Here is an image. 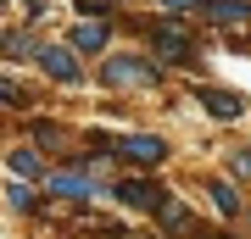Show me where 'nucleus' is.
<instances>
[{"label": "nucleus", "mask_w": 251, "mask_h": 239, "mask_svg": "<svg viewBox=\"0 0 251 239\" xmlns=\"http://www.w3.org/2000/svg\"><path fill=\"white\" fill-rule=\"evenodd\" d=\"M151 78H156V67H151V62H140V56H112V62L100 67V84H112V89L151 84Z\"/></svg>", "instance_id": "obj_1"}, {"label": "nucleus", "mask_w": 251, "mask_h": 239, "mask_svg": "<svg viewBox=\"0 0 251 239\" xmlns=\"http://www.w3.org/2000/svg\"><path fill=\"white\" fill-rule=\"evenodd\" d=\"M39 67H45L56 84H78L84 78V72H78V56H73L67 44H39Z\"/></svg>", "instance_id": "obj_2"}, {"label": "nucleus", "mask_w": 251, "mask_h": 239, "mask_svg": "<svg viewBox=\"0 0 251 239\" xmlns=\"http://www.w3.org/2000/svg\"><path fill=\"white\" fill-rule=\"evenodd\" d=\"M117 156H128V161H145V167H156L162 156H168V145L151 139V133H128V139H117Z\"/></svg>", "instance_id": "obj_3"}, {"label": "nucleus", "mask_w": 251, "mask_h": 239, "mask_svg": "<svg viewBox=\"0 0 251 239\" xmlns=\"http://www.w3.org/2000/svg\"><path fill=\"white\" fill-rule=\"evenodd\" d=\"M117 200L134 206V212H162V206H168V195H162L156 184H134V178H128V184H117Z\"/></svg>", "instance_id": "obj_4"}, {"label": "nucleus", "mask_w": 251, "mask_h": 239, "mask_svg": "<svg viewBox=\"0 0 251 239\" xmlns=\"http://www.w3.org/2000/svg\"><path fill=\"white\" fill-rule=\"evenodd\" d=\"M100 44H106V22L84 17L78 28H73V50H100Z\"/></svg>", "instance_id": "obj_5"}, {"label": "nucleus", "mask_w": 251, "mask_h": 239, "mask_svg": "<svg viewBox=\"0 0 251 239\" xmlns=\"http://www.w3.org/2000/svg\"><path fill=\"white\" fill-rule=\"evenodd\" d=\"M201 106L212 117H240V95H224V89H201Z\"/></svg>", "instance_id": "obj_6"}, {"label": "nucleus", "mask_w": 251, "mask_h": 239, "mask_svg": "<svg viewBox=\"0 0 251 239\" xmlns=\"http://www.w3.org/2000/svg\"><path fill=\"white\" fill-rule=\"evenodd\" d=\"M50 189H56V195H95V178H78V173H56L50 178Z\"/></svg>", "instance_id": "obj_7"}, {"label": "nucleus", "mask_w": 251, "mask_h": 239, "mask_svg": "<svg viewBox=\"0 0 251 239\" xmlns=\"http://www.w3.org/2000/svg\"><path fill=\"white\" fill-rule=\"evenodd\" d=\"M206 11H212L218 22H246L251 17V0H206Z\"/></svg>", "instance_id": "obj_8"}, {"label": "nucleus", "mask_w": 251, "mask_h": 239, "mask_svg": "<svg viewBox=\"0 0 251 239\" xmlns=\"http://www.w3.org/2000/svg\"><path fill=\"white\" fill-rule=\"evenodd\" d=\"M151 34H156V44H162L168 56H190V39H184V28H151Z\"/></svg>", "instance_id": "obj_9"}, {"label": "nucleus", "mask_w": 251, "mask_h": 239, "mask_svg": "<svg viewBox=\"0 0 251 239\" xmlns=\"http://www.w3.org/2000/svg\"><path fill=\"white\" fill-rule=\"evenodd\" d=\"M11 173H17V178H39V173H45V161H39L34 151H11Z\"/></svg>", "instance_id": "obj_10"}, {"label": "nucleus", "mask_w": 251, "mask_h": 239, "mask_svg": "<svg viewBox=\"0 0 251 239\" xmlns=\"http://www.w3.org/2000/svg\"><path fill=\"white\" fill-rule=\"evenodd\" d=\"M162 228H173V234H184V228H190V212H184V200H168V206H162Z\"/></svg>", "instance_id": "obj_11"}, {"label": "nucleus", "mask_w": 251, "mask_h": 239, "mask_svg": "<svg viewBox=\"0 0 251 239\" xmlns=\"http://www.w3.org/2000/svg\"><path fill=\"white\" fill-rule=\"evenodd\" d=\"M212 206H218V212H240V195H234V184H212Z\"/></svg>", "instance_id": "obj_12"}, {"label": "nucleus", "mask_w": 251, "mask_h": 239, "mask_svg": "<svg viewBox=\"0 0 251 239\" xmlns=\"http://www.w3.org/2000/svg\"><path fill=\"white\" fill-rule=\"evenodd\" d=\"M162 6H168V11H196L201 0H162Z\"/></svg>", "instance_id": "obj_13"}, {"label": "nucleus", "mask_w": 251, "mask_h": 239, "mask_svg": "<svg viewBox=\"0 0 251 239\" xmlns=\"http://www.w3.org/2000/svg\"><path fill=\"white\" fill-rule=\"evenodd\" d=\"M234 173H240V178H251V151H246V156H234Z\"/></svg>", "instance_id": "obj_14"}]
</instances>
